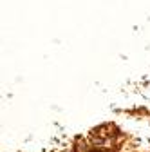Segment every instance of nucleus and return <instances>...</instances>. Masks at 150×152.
Listing matches in <instances>:
<instances>
[]
</instances>
